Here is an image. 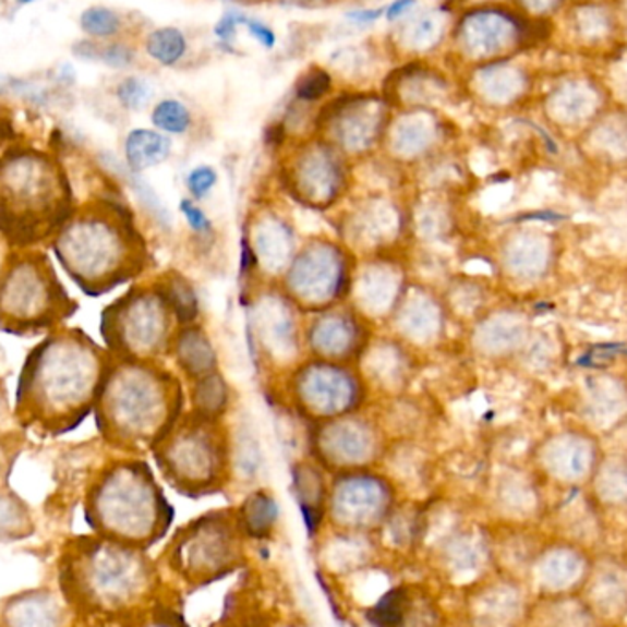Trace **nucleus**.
Segmentation results:
<instances>
[{"mask_svg":"<svg viewBox=\"0 0 627 627\" xmlns=\"http://www.w3.org/2000/svg\"><path fill=\"white\" fill-rule=\"evenodd\" d=\"M110 363L112 354L81 328L48 333L19 373L15 421L40 437L74 432L94 413Z\"/></svg>","mask_w":627,"mask_h":627,"instance_id":"nucleus-1","label":"nucleus"},{"mask_svg":"<svg viewBox=\"0 0 627 627\" xmlns=\"http://www.w3.org/2000/svg\"><path fill=\"white\" fill-rule=\"evenodd\" d=\"M50 248L64 274L88 298L134 279L147 255L133 214L107 196L75 207Z\"/></svg>","mask_w":627,"mask_h":627,"instance_id":"nucleus-2","label":"nucleus"},{"mask_svg":"<svg viewBox=\"0 0 627 627\" xmlns=\"http://www.w3.org/2000/svg\"><path fill=\"white\" fill-rule=\"evenodd\" d=\"M75 207L58 156L15 145L0 158V237L8 246L28 250L52 242Z\"/></svg>","mask_w":627,"mask_h":627,"instance_id":"nucleus-3","label":"nucleus"},{"mask_svg":"<svg viewBox=\"0 0 627 627\" xmlns=\"http://www.w3.org/2000/svg\"><path fill=\"white\" fill-rule=\"evenodd\" d=\"M147 564L136 548L105 538L70 540L59 559L64 602L91 615H110L144 593Z\"/></svg>","mask_w":627,"mask_h":627,"instance_id":"nucleus-4","label":"nucleus"},{"mask_svg":"<svg viewBox=\"0 0 627 627\" xmlns=\"http://www.w3.org/2000/svg\"><path fill=\"white\" fill-rule=\"evenodd\" d=\"M85 521L94 534L128 547H147L166 529V503L144 462L105 468L85 495Z\"/></svg>","mask_w":627,"mask_h":627,"instance_id":"nucleus-5","label":"nucleus"},{"mask_svg":"<svg viewBox=\"0 0 627 627\" xmlns=\"http://www.w3.org/2000/svg\"><path fill=\"white\" fill-rule=\"evenodd\" d=\"M94 414L101 437L118 448H136L164 437L169 414L166 376L142 360L112 357Z\"/></svg>","mask_w":627,"mask_h":627,"instance_id":"nucleus-6","label":"nucleus"},{"mask_svg":"<svg viewBox=\"0 0 627 627\" xmlns=\"http://www.w3.org/2000/svg\"><path fill=\"white\" fill-rule=\"evenodd\" d=\"M80 303L59 279L50 255L13 250L0 268V333L19 338L48 334L69 322Z\"/></svg>","mask_w":627,"mask_h":627,"instance_id":"nucleus-7","label":"nucleus"},{"mask_svg":"<svg viewBox=\"0 0 627 627\" xmlns=\"http://www.w3.org/2000/svg\"><path fill=\"white\" fill-rule=\"evenodd\" d=\"M169 301L164 292L133 288L110 303L99 319L107 351L120 360H147L161 351L169 328Z\"/></svg>","mask_w":627,"mask_h":627,"instance_id":"nucleus-8","label":"nucleus"},{"mask_svg":"<svg viewBox=\"0 0 627 627\" xmlns=\"http://www.w3.org/2000/svg\"><path fill=\"white\" fill-rule=\"evenodd\" d=\"M63 596L48 588L26 589L0 602V627H67Z\"/></svg>","mask_w":627,"mask_h":627,"instance_id":"nucleus-9","label":"nucleus"},{"mask_svg":"<svg viewBox=\"0 0 627 627\" xmlns=\"http://www.w3.org/2000/svg\"><path fill=\"white\" fill-rule=\"evenodd\" d=\"M171 142L149 129H134L125 140V158L133 171H144L167 160Z\"/></svg>","mask_w":627,"mask_h":627,"instance_id":"nucleus-10","label":"nucleus"},{"mask_svg":"<svg viewBox=\"0 0 627 627\" xmlns=\"http://www.w3.org/2000/svg\"><path fill=\"white\" fill-rule=\"evenodd\" d=\"M34 532V516L28 505L13 490L0 486V541L26 540Z\"/></svg>","mask_w":627,"mask_h":627,"instance_id":"nucleus-11","label":"nucleus"},{"mask_svg":"<svg viewBox=\"0 0 627 627\" xmlns=\"http://www.w3.org/2000/svg\"><path fill=\"white\" fill-rule=\"evenodd\" d=\"M145 47H147V53L155 61L166 64V67H173L188 52V39H185V35L179 28L169 26V28L155 29L147 37Z\"/></svg>","mask_w":627,"mask_h":627,"instance_id":"nucleus-12","label":"nucleus"},{"mask_svg":"<svg viewBox=\"0 0 627 627\" xmlns=\"http://www.w3.org/2000/svg\"><path fill=\"white\" fill-rule=\"evenodd\" d=\"M591 461L589 448L578 441H565L554 446L551 455V465L554 472L562 473L564 478H580L586 472Z\"/></svg>","mask_w":627,"mask_h":627,"instance_id":"nucleus-13","label":"nucleus"},{"mask_svg":"<svg viewBox=\"0 0 627 627\" xmlns=\"http://www.w3.org/2000/svg\"><path fill=\"white\" fill-rule=\"evenodd\" d=\"M409 602L406 589H393L384 599L369 611V620L374 627H402L408 616Z\"/></svg>","mask_w":627,"mask_h":627,"instance_id":"nucleus-14","label":"nucleus"},{"mask_svg":"<svg viewBox=\"0 0 627 627\" xmlns=\"http://www.w3.org/2000/svg\"><path fill=\"white\" fill-rule=\"evenodd\" d=\"M277 507L276 503L268 495H254L248 501L246 507L242 510V521L248 532L252 535H266L270 532L272 527L276 523Z\"/></svg>","mask_w":627,"mask_h":627,"instance_id":"nucleus-15","label":"nucleus"},{"mask_svg":"<svg viewBox=\"0 0 627 627\" xmlns=\"http://www.w3.org/2000/svg\"><path fill=\"white\" fill-rule=\"evenodd\" d=\"M153 123L169 134H182L191 128V112L177 99H164L153 110Z\"/></svg>","mask_w":627,"mask_h":627,"instance_id":"nucleus-16","label":"nucleus"},{"mask_svg":"<svg viewBox=\"0 0 627 627\" xmlns=\"http://www.w3.org/2000/svg\"><path fill=\"white\" fill-rule=\"evenodd\" d=\"M381 492L374 489L371 483H354L346 486V492L341 495V501L346 505L347 514H354L363 519L367 514L381 507Z\"/></svg>","mask_w":627,"mask_h":627,"instance_id":"nucleus-17","label":"nucleus"},{"mask_svg":"<svg viewBox=\"0 0 627 627\" xmlns=\"http://www.w3.org/2000/svg\"><path fill=\"white\" fill-rule=\"evenodd\" d=\"M438 37H441V23L435 13L417 19L413 24H409L408 28L403 29V40L413 50L432 48L433 45H437Z\"/></svg>","mask_w":627,"mask_h":627,"instance_id":"nucleus-18","label":"nucleus"},{"mask_svg":"<svg viewBox=\"0 0 627 627\" xmlns=\"http://www.w3.org/2000/svg\"><path fill=\"white\" fill-rule=\"evenodd\" d=\"M298 501H300L301 510H303L309 529L316 527L323 514L322 484L316 478L298 475Z\"/></svg>","mask_w":627,"mask_h":627,"instance_id":"nucleus-19","label":"nucleus"},{"mask_svg":"<svg viewBox=\"0 0 627 627\" xmlns=\"http://www.w3.org/2000/svg\"><path fill=\"white\" fill-rule=\"evenodd\" d=\"M81 28L93 37H110L120 32L121 21L109 8H88L81 15Z\"/></svg>","mask_w":627,"mask_h":627,"instance_id":"nucleus-20","label":"nucleus"},{"mask_svg":"<svg viewBox=\"0 0 627 627\" xmlns=\"http://www.w3.org/2000/svg\"><path fill=\"white\" fill-rule=\"evenodd\" d=\"M116 96H118L120 104L125 109L140 110L149 104L153 88L149 87V83H145L140 77H128V80L121 81L120 85H118Z\"/></svg>","mask_w":627,"mask_h":627,"instance_id":"nucleus-21","label":"nucleus"},{"mask_svg":"<svg viewBox=\"0 0 627 627\" xmlns=\"http://www.w3.org/2000/svg\"><path fill=\"white\" fill-rule=\"evenodd\" d=\"M333 87V77L327 70L314 69L301 77L296 88V96L300 101H317Z\"/></svg>","mask_w":627,"mask_h":627,"instance_id":"nucleus-22","label":"nucleus"},{"mask_svg":"<svg viewBox=\"0 0 627 627\" xmlns=\"http://www.w3.org/2000/svg\"><path fill=\"white\" fill-rule=\"evenodd\" d=\"M169 305L173 306L174 312L179 314L184 322H190L196 314L195 296L191 294L190 287L184 282H169L164 290Z\"/></svg>","mask_w":627,"mask_h":627,"instance_id":"nucleus-23","label":"nucleus"},{"mask_svg":"<svg viewBox=\"0 0 627 627\" xmlns=\"http://www.w3.org/2000/svg\"><path fill=\"white\" fill-rule=\"evenodd\" d=\"M578 559L570 554H554L553 558L548 559L547 567H545V575H547L548 581L562 588L567 581L575 580V576L578 575Z\"/></svg>","mask_w":627,"mask_h":627,"instance_id":"nucleus-24","label":"nucleus"},{"mask_svg":"<svg viewBox=\"0 0 627 627\" xmlns=\"http://www.w3.org/2000/svg\"><path fill=\"white\" fill-rule=\"evenodd\" d=\"M545 261H547V252H545L543 242H529L516 255V265L529 276L530 274H540L545 266Z\"/></svg>","mask_w":627,"mask_h":627,"instance_id":"nucleus-25","label":"nucleus"},{"mask_svg":"<svg viewBox=\"0 0 627 627\" xmlns=\"http://www.w3.org/2000/svg\"><path fill=\"white\" fill-rule=\"evenodd\" d=\"M215 184H217V173L212 167H196L188 177V188H190L191 195L196 198H204L209 191L214 190Z\"/></svg>","mask_w":627,"mask_h":627,"instance_id":"nucleus-26","label":"nucleus"},{"mask_svg":"<svg viewBox=\"0 0 627 627\" xmlns=\"http://www.w3.org/2000/svg\"><path fill=\"white\" fill-rule=\"evenodd\" d=\"M98 58L104 63L109 64L112 69H128L134 61V53L125 45H109V47L99 48Z\"/></svg>","mask_w":627,"mask_h":627,"instance_id":"nucleus-27","label":"nucleus"},{"mask_svg":"<svg viewBox=\"0 0 627 627\" xmlns=\"http://www.w3.org/2000/svg\"><path fill=\"white\" fill-rule=\"evenodd\" d=\"M627 357V347L622 346V343H616V346H600L594 347L591 351L583 357L581 363H586L589 367H600V365H605V363H610L611 360H615V358Z\"/></svg>","mask_w":627,"mask_h":627,"instance_id":"nucleus-28","label":"nucleus"},{"mask_svg":"<svg viewBox=\"0 0 627 627\" xmlns=\"http://www.w3.org/2000/svg\"><path fill=\"white\" fill-rule=\"evenodd\" d=\"M242 13L228 12L219 23L215 24V35L219 37L220 43H225L230 52H233V43L237 39V29L241 26Z\"/></svg>","mask_w":627,"mask_h":627,"instance_id":"nucleus-29","label":"nucleus"},{"mask_svg":"<svg viewBox=\"0 0 627 627\" xmlns=\"http://www.w3.org/2000/svg\"><path fill=\"white\" fill-rule=\"evenodd\" d=\"M241 26L248 29V34L252 35L261 47L268 48V50L276 47L277 35L270 26H266V24L255 21V19L246 17V15L241 17Z\"/></svg>","mask_w":627,"mask_h":627,"instance_id":"nucleus-30","label":"nucleus"},{"mask_svg":"<svg viewBox=\"0 0 627 627\" xmlns=\"http://www.w3.org/2000/svg\"><path fill=\"white\" fill-rule=\"evenodd\" d=\"M180 209H182L188 225L191 226V230L196 231V233L209 231V226L212 225H209V220H207L201 207L195 206L191 201H182L180 202Z\"/></svg>","mask_w":627,"mask_h":627,"instance_id":"nucleus-31","label":"nucleus"},{"mask_svg":"<svg viewBox=\"0 0 627 627\" xmlns=\"http://www.w3.org/2000/svg\"><path fill=\"white\" fill-rule=\"evenodd\" d=\"M15 147V129L12 123L0 116V158L7 155L8 150Z\"/></svg>","mask_w":627,"mask_h":627,"instance_id":"nucleus-32","label":"nucleus"},{"mask_svg":"<svg viewBox=\"0 0 627 627\" xmlns=\"http://www.w3.org/2000/svg\"><path fill=\"white\" fill-rule=\"evenodd\" d=\"M386 13V8H374V10H354V12L347 13L346 17L352 23L357 24H371L378 21Z\"/></svg>","mask_w":627,"mask_h":627,"instance_id":"nucleus-33","label":"nucleus"},{"mask_svg":"<svg viewBox=\"0 0 627 627\" xmlns=\"http://www.w3.org/2000/svg\"><path fill=\"white\" fill-rule=\"evenodd\" d=\"M414 7H417V0H395L386 8L384 15H386L387 21H397V19L403 17L406 13L411 12Z\"/></svg>","mask_w":627,"mask_h":627,"instance_id":"nucleus-34","label":"nucleus"},{"mask_svg":"<svg viewBox=\"0 0 627 627\" xmlns=\"http://www.w3.org/2000/svg\"><path fill=\"white\" fill-rule=\"evenodd\" d=\"M12 414V406H10V400H8L7 389L0 386V427L7 424L8 419H10Z\"/></svg>","mask_w":627,"mask_h":627,"instance_id":"nucleus-35","label":"nucleus"},{"mask_svg":"<svg viewBox=\"0 0 627 627\" xmlns=\"http://www.w3.org/2000/svg\"><path fill=\"white\" fill-rule=\"evenodd\" d=\"M285 4H292V7H300V8H314L319 7L323 0H282Z\"/></svg>","mask_w":627,"mask_h":627,"instance_id":"nucleus-36","label":"nucleus"},{"mask_svg":"<svg viewBox=\"0 0 627 627\" xmlns=\"http://www.w3.org/2000/svg\"><path fill=\"white\" fill-rule=\"evenodd\" d=\"M10 250H12V248L8 246L7 241L0 237V268L4 265V261H7Z\"/></svg>","mask_w":627,"mask_h":627,"instance_id":"nucleus-37","label":"nucleus"},{"mask_svg":"<svg viewBox=\"0 0 627 627\" xmlns=\"http://www.w3.org/2000/svg\"><path fill=\"white\" fill-rule=\"evenodd\" d=\"M140 627H169V626H166V624H164V622L150 620V622H145V624H142V626H140Z\"/></svg>","mask_w":627,"mask_h":627,"instance_id":"nucleus-38","label":"nucleus"},{"mask_svg":"<svg viewBox=\"0 0 627 627\" xmlns=\"http://www.w3.org/2000/svg\"><path fill=\"white\" fill-rule=\"evenodd\" d=\"M21 4H29V2H34V0H17Z\"/></svg>","mask_w":627,"mask_h":627,"instance_id":"nucleus-39","label":"nucleus"}]
</instances>
